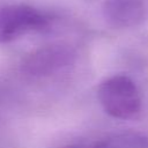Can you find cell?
I'll return each mask as SVG.
<instances>
[{"instance_id": "obj_1", "label": "cell", "mask_w": 148, "mask_h": 148, "mask_svg": "<svg viewBox=\"0 0 148 148\" xmlns=\"http://www.w3.org/2000/svg\"><path fill=\"white\" fill-rule=\"evenodd\" d=\"M97 97L103 110L113 118L130 119L141 110V97L135 82L123 74L103 80L98 86Z\"/></svg>"}, {"instance_id": "obj_2", "label": "cell", "mask_w": 148, "mask_h": 148, "mask_svg": "<svg viewBox=\"0 0 148 148\" xmlns=\"http://www.w3.org/2000/svg\"><path fill=\"white\" fill-rule=\"evenodd\" d=\"M49 21L45 13L30 5L6 6L0 10V40L10 42L29 31L42 30Z\"/></svg>"}, {"instance_id": "obj_3", "label": "cell", "mask_w": 148, "mask_h": 148, "mask_svg": "<svg viewBox=\"0 0 148 148\" xmlns=\"http://www.w3.org/2000/svg\"><path fill=\"white\" fill-rule=\"evenodd\" d=\"M75 58L76 53L69 45L50 44L25 56L22 60L21 69L32 77L49 76L73 65Z\"/></svg>"}, {"instance_id": "obj_4", "label": "cell", "mask_w": 148, "mask_h": 148, "mask_svg": "<svg viewBox=\"0 0 148 148\" xmlns=\"http://www.w3.org/2000/svg\"><path fill=\"white\" fill-rule=\"evenodd\" d=\"M103 16L113 28H133L148 17V0H104Z\"/></svg>"}, {"instance_id": "obj_5", "label": "cell", "mask_w": 148, "mask_h": 148, "mask_svg": "<svg viewBox=\"0 0 148 148\" xmlns=\"http://www.w3.org/2000/svg\"><path fill=\"white\" fill-rule=\"evenodd\" d=\"M92 148H148V136L139 132H121L98 140Z\"/></svg>"}, {"instance_id": "obj_6", "label": "cell", "mask_w": 148, "mask_h": 148, "mask_svg": "<svg viewBox=\"0 0 148 148\" xmlns=\"http://www.w3.org/2000/svg\"><path fill=\"white\" fill-rule=\"evenodd\" d=\"M62 148H80V147H76V146H66V147H62Z\"/></svg>"}]
</instances>
